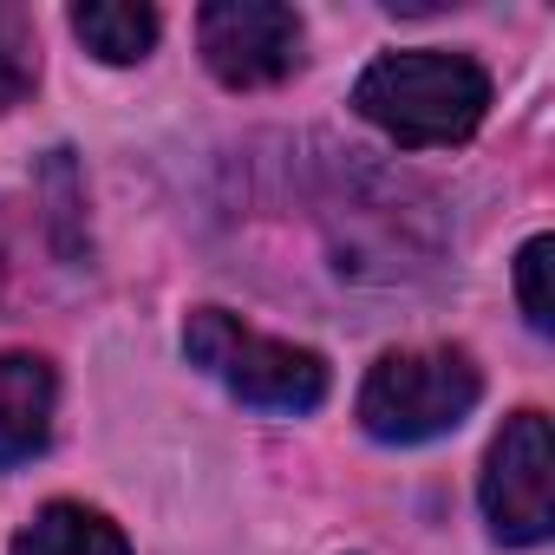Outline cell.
I'll list each match as a JSON object with an SVG mask.
<instances>
[{
  "mask_svg": "<svg viewBox=\"0 0 555 555\" xmlns=\"http://www.w3.org/2000/svg\"><path fill=\"white\" fill-rule=\"evenodd\" d=\"M14 555H131L125 529L86 503H47L21 535H14Z\"/></svg>",
  "mask_w": 555,
  "mask_h": 555,
  "instance_id": "cell-7",
  "label": "cell"
},
{
  "mask_svg": "<svg viewBox=\"0 0 555 555\" xmlns=\"http://www.w3.org/2000/svg\"><path fill=\"white\" fill-rule=\"evenodd\" d=\"M183 353L255 412H314L327 399V360L288 340H268L229 308H196L183 321Z\"/></svg>",
  "mask_w": 555,
  "mask_h": 555,
  "instance_id": "cell-3",
  "label": "cell"
},
{
  "mask_svg": "<svg viewBox=\"0 0 555 555\" xmlns=\"http://www.w3.org/2000/svg\"><path fill=\"white\" fill-rule=\"evenodd\" d=\"M548 464H555L548 457V418L529 405L496 431V444L483 457V483H477L496 542H509V548L548 542V529H555V496H548L555 470Z\"/></svg>",
  "mask_w": 555,
  "mask_h": 555,
  "instance_id": "cell-5",
  "label": "cell"
},
{
  "mask_svg": "<svg viewBox=\"0 0 555 555\" xmlns=\"http://www.w3.org/2000/svg\"><path fill=\"white\" fill-rule=\"evenodd\" d=\"M60 379L40 353H0V470L34 464L53 438Z\"/></svg>",
  "mask_w": 555,
  "mask_h": 555,
  "instance_id": "cell-6",
  "label": "cell"
},
{
  "mask_svg": "<svg viewBox=\"0 0 555 555\" xmlns=\"http://www.w3.org/2000/svg\"><path fill=\"white\" fill-rule=\"evenodd\" d=\"M196 47L229 92H261L301 66L308 34H301V14L282 8V0H209L196 14Z\"/></svg>",
  "mask_w": 555,
  "mask_h": 555,
  "instance_id": "cell-4",
  "label": "cell"
},
{
  "mask_svg": "<svg viewBox=\"0 0 555 555\" xmlns=\"http://www.w3.org/2000/svg\"><path fill=\"white\" fill-rule=\"evenodd\" d=\"M73 34L86 40V53H99L105 66H131L157 47V8H131V0H92L73 8Z\"/></svg>",
  "mask_w": 555,
  "mask_h": 555,
  "instance_id": "cell-8",
  "label": "cell"
},
{
  "mask_svg": "<svg viewBox=\"0 0 555 555\" xmlns=\"http://www.w3.org/2000/svg\"><path fill=\"white\" fill-rule=\"evenodd\" d=\"M483 373L464 347H399L360 386V425L379 444H425L470 418Z\"/></svg>",
  "mask_w": 555,
  "mask_h": 555,
  "instance_id": "cell-2",
  "label": "cell"
},
{
  "mask_svg": "<svg viewBox=\"0 0 555 555\" xmlns=\"http://www.w3.org/2000/svg\"><path fill=\"white\" fill-rule=\"evenodd\" d=\"M40 79V47H34V27L27 14L0 8V112H14Z\"/></svg>",
  "mask_w": 555,
  "mask_h": 555,
  "instance_id": "cell-9",
  "label": "cell"
},
{
  "mask_svg": "<svg viewBox=\"0 0 555 555\" xmlns=\"http://www.w3.org/2000/svg\"><path fill=\"white\" fill-rule=\"evenodd\" d=\"M353 112L366 125H379L392 144L412 151H438V144H464L483 112H490V79L477 60L444 53V47H418V53H386L360 73L353 86Z\"/></svg>",
  "mask_w": 555,
  "mask_h": 555,
  "instance_id": "cell-1",
  "label": "cell"
},
{
  "mask_svg": "<svg viewBox=\"0 0 555 555\" xmlns=\"http://www.w3.org/2000/svg\"><path fill=\"white\" fill-rule=\"evenodd\" d=\"M548 255H555L548 235H529L522 255H516V301H522V321H529L535 334L555 327V308H548Z\"/></svg>",
  "mask_w": 555,
  "mask_h": 555,
  "instance_id": "cell-10",
  "label": "cell"
}]
</instances>
